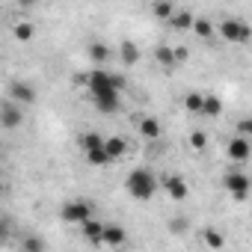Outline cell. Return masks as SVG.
<instances>
[{
	"mask_svg": "<svg viewBox=\"0 0 252 252\" xmlns=\"http://www.w3.org/2000/svg\"><path fill=\"white\" fill-rule=\"evenodd\" d=\"M83 155H86V163H89V166H107V163H110V158H107L104 146H98V149H89V152H83Z\"/></svg>",
	"mask_w": 252,
	"mask_h": 252,
	"instance_id": "cell-21",
	"label": "cell"
},
{
	"mask_svg": "<svg viewBox=\"0 0 252 252\" xmlns=\"http://www.w3.org/2000/svg\"><path fill=\"white\" fill-rule=\"evenodd\" d=\"M104 152H107L110 163H113V160H122L125 152H128V143H125L122 137H107V140H104Z\"/></svg>",
	"mask_w": 252,
	"mask_h": 252,
	"instance_id": "cell-13",
	"label": "cell"
},
{
	"mask_svg": "<svg viewBox=\"0 0 252 252\" xmlns=\"http://www.w3.org/2000/svg\"><path fill=\"white\" fill-rule=\"evenodd\" d=\"M15 3H18L21 9H30V6H36V0H15Z\"/></svg>",
	"mask_w": 252,
	"mask_h": 252,
	"instance_id": "cell-30",
	"label": "cell"
},
{
	"mask_svg": "<svg viewBox=\"0 0 252 252\" xmlns=\"http://www.w3.org/2000/svg\"><path fill=\"white\" fill-rule=\"evenodd\" d=\"M3 231H6V222H0V234H3Z\"/></svg>",
	"mask_w": 252,
	"mask_h": 252,
	"instance_id": "cell-31",
	"label": "cell"
},
{
	"mask_svg": "<svg viewBox=\"0 0 252 252\" xmlns=\"http://www.w3.org/2000/svg\"><path fill=\"white\" fill-rule=\"evenodd\" d=\"M252 158V146H249V137H231L228 140V160H234V163H246Z\"/></svg>",
	"mask_w": 252,
	"mask_h": 252,
	"instance_id": "cell-8",
	"label": "cell"
},
{
	"mask_svg": "<svg viewBox=\"0 0 252 252\" xmlns=\"http://www.w3.org/2000/svg\"><path fill=\"white\" fill-rule=\"evenodd\" d=\"M172 57H175V65H184V63H187V57H190V51L178 45V48H172Z\"/></svg>",
	"mask_w": 252,
	"mask_h": 252,
	"instance_id": "cell-28",
	"label": "cell"
},
{
	"mask_svg": "<svg viewBox=\"0 0 252 252\" xmlns=\"http://www.w3.org/2000/svg\"><path fill=\"white\" fill-rule=\"evenodd\" d=\"M252 134V122L249 119H240L237 122V137H249Z\"/></svg>",
	"mask_w": 252,
	"mask_h": 252,
	"instance_id": "cell-29",
	"label": "cell"
},
{
	"mask_svg": "<svg viewBox=\"0 0 252 252\" xmlns=\"http://www.w3.org/2000/svg\"><path fill=\"white\" fill-rule=\"evenodd\" d=\"M155 63H158V65H163V68H175L172 48H169V45H158V48H155Z\"/></svg>",
	"mask_w": 252,
	"mask_h": 252,
	"instance_id": "cell-20",
	"label": "cell"
},
{
	"mask_svg": "<svg viewBox=\"0 0 252 252\" xmlns=\"http://www.w3.org/2000/svg\"><path fill=\"white\" fill-rule=\"evenodd\" d=\"M6 95H9V101H15V104H33L36 101V89L30 86V83H24V80H12L9 86H6Z\"/></svg>",
	"mask_w": 252,
	"mask_h": 252,
	"instance_id": "cell-7",
	"label": "cell"
},
{
	"mask_svg": "<svg viewBox=\"0 0 252 252\" xmlns=\"http://www.w3.org/2000/svg\"><path fill=\"white\" fill-rule=\"evenodd\" d=\"M190 30L199 36V39H214V24L208 21V18H193V24H190Z\"/></svg>",
	"mask_w": 252,
	"mask_h": 252,
	"instance_id": "cell-19",
	"label": "cell"
},
{
	"mask_svg": "<svg viewBox=\"0 0 252 252\" xmlns=\"http://www.w3.org/2000/svg\"><path fill=\"white\" fill-rule=\"evenodd\" d=\"M217 33H220V39L234 42V45L249 42V27H246L243 21H237V18H222V21H220V27H217Z\"/></svg>",
	"mask_w": 252,
	"mask_h": 252,
	"instance_id": "cell-3",
	"label": "cell"
},
{
	"mask_svg": "<svg viewBox=\"0 0 252 252\" xmlns=\"http://www.w3.org/2000/svg\"><path fill=\"white\" fill-rule=\"evenodd\" d=\"M92 101H95V107H98V113H104V116H110V113H119L122 110V92H101V95H92Z\"/></svg>",
	"mask_w": 252,
	"mask_h": 252,
	"instance_id": "cell-9",
	"label": "cell"
},
{
	"mask_svg": "<svg viewBox=\"0 0 252 252\" xmlns=\"http://www.w3.org/2000/svg\"><path fill=\"white\" fill-rule=\"evenodd\" d=\"M158 184L166 190V196H169L172 202H184V199L190 196V187H187V181H184L181 175H166V178H160Z\"/></svg>",
	"mask_w": 252,
	"mask_h": 252,
	"instance_id": "cell-6",
	"label": "cell"
},
{
	"mask_svg": "<svg viewBox=\"0 0 252 252\" xmlns=\"http://www.w3.org/2000/svg\"><path fill=\"white\" fill-rule=\"evenodd\" d=\"M184 110H190V113L202 116V92H190V95L184 98Z\"/></svg>",
	"mask_w": 252,
	"mask_h": 252,
	"instance_id": "cell-25",
	"label": "cell"
},
{
	"mask_svg": "<svg viewBox=\"0 0 252 252\" xmlns=\"http://www.w3.org/2000/svg\"><path fill=\"white\" fill-rule=\"evenodd\" d=\"M119 60H122V65H128V68L137 65V63H140V48H137L131 39H125V42L119 45Z\"/></svg>",
	"mask_w": 252,
	"mask_h": 252,
	"instance_id": "cell-12",
	"label": "cell"
},
{
	"mask_svg": "<svg viewBox=\"0 0 252 252\" xmlns=\"http://www.w3.org/2000/svg\"><path fill=\"white\" fill-rule=\"evenodd\" d=\"M12 36H15L18 42H24V45H27V42H33L36 27H33L30 21H15V24H12Z\"/></svg>",
	"mask_w": 252,
	"mask_h": 252,
	"instance_id": "cell-17",
	"label": "cell"
},
{
	"mask_svg": "<svg viewBox=\"0 0 252 252\" xmlns=\"http://www.w3.org/2000/svg\"><path fill=\"white\" fill-rule=\"evenodd\" d=\"M92 214H95V205H92L89 199H71V202H65V205L60 208L63 222H71V225H80V222L89 220Z\"/></svg>",
	"mask_w": 252,
	"mask_h": 252,
	"instance_id": "cell-2",
	"label": "cell"
},
{
	"mask_svg": "<svg viewBox=\"0 0 252 252\" xmlns=\"http://www.w3.org/2000/svg\"><path fill=\"white\" fill-rule=\"evenodd\" d=\"M125 190H128L134 199H140V202H149L158 193V175L152 169H143V166L131 169L128 178H125Z\"/></svg>",
	"mask_w": 252,
	"mask_h": 252,
	"instance_id": "cell-1",
	"label": "cell"
},
{
	"mask_svg": "<svg viewBox=\"0 0 252 252\" xmlns=\"http://www.w3.org/2000/svg\"><path fill=\"white\" fill-rule=\"evenodd\" d=\"M125 228L122 225H116V222H104V228H101V243L104 246H122L125 243Z\"/></svg>",
	"mask_w": 252,
	"mask_h": 252,
	"instance_id": "cell-10",
	"label": "cell"
},
{
	"mask_svg": "<svg viewBox=\"0 0 252 252\" xmlns=\"http://www.w3.org/2000/svg\"><path fill=\"white\" fill-rule=\"evenodd\" d=\"M193 18H196V15H193L190 9H172V15H169L166 21H169V27H172V30H178V33H184V30H190V24H193Z\"/></svg>",
	"mask_w": 252,
	"mask_h": 252,
	"instance_id": "cell-11",
	"label": "cell"
},
{
	"mask_svg": "<svg viewBox=\"0 0 252 252\" xmlns=\"http://www.w3.org/2000/svg\"><path fill=\"white\" fill-rule=\"evenodd\" d=\"M172 9H175L172 0H155V3H152V15L160 18V21H166V18L172 15Z\"/></svg>",
	"mask_w": 252,
	"mask_h": 252,
	"instance_id": "cell-22",
	"label": "cell"
},
{
	"mask_svg": "<svg viewBox=\"0 0 252 252\" xmlns=\"http://www.w3.org/2000/svg\"><path fill=\"white\" fill-rule=\"evenodd\" d=\"M0 181H3V169H0Z\"/></svg>",
	"mask_w": 252,
	"mask_h": 252,
	"instance_id": "cell-32",
	"label": "cell"
},
{
	"mask_svg": "<svg viewBox=\"0 0 252 252\" xmlns=\"http://www.w3.org/2000/svg\"><path fill=\"white\" fill-rule=\"evenodd\" d=\"M86 54H89V60H92L95 65H104V63H110V57H113L104 42H92V45L86 48Z\"/></svg>",
	"mask_w": 252,
	"mask_h": 252,
	"instance_id": "cell-16",
	"label": "cell"
},
{
	"mask_svg": "<svg viewBox=\"0 0 252 252\" xmlns=\"http://www.w3.org/2000/svg\"><path fill=\"white\" fill-rule=\"evenodd\" d=\"M0 125H3L6 131L21 128V125H24V110H21V104H15V101H3V104H0Z\"/></svg>",
	"mask_w": 252,
	"mask_h": 252,
	"instance_id": "cell-4",
	"label": "cell"
},
{
	"mask_svg": "<svg viewBox=\"0 0 252 252\" xmlns=\"http://www.w3.org/2000/svg\"><path fill=\"white\" fill-rule=\"evenodd\" d=\"M202 243H205L208 249H222V246H225V240H222V234H220L217 228H205V234H202Z\"/></svg>",
	"mask_w": 252,
	"mask_h": 252,
	"instance_id": "cell-23",
	"label": "cell"
},
{
	"mask_svg": "<svg viewBox=\"0 0 252 252\" xmlns=\"http://www.w3.org/2000/svg\"><path fill=\"white\" fill-rule=\"evenodd\" d=\"M220 113H222V101H220L217 95H202V116L217 119Z\"/></svg>",
	"mask_w": 252,
	"mask_h": 252,
	"instance_id": "cell-18",
	"label": "cell"
},
{
	"mask_svg": "<svg viewBox=\"0 0 252 252\" xmlns=\"http://www.w3.org/2000/svg\"><path fill=\"white\" fill-rule=\"evenodd\" d=\"M98 146H104V137H101L98 131H86V134L80 137V149H83V152H89V149H98Z\"/></svg>",
	"mask_w": 252,
	"mask_h": 252,
	"instance_id": "cell-24",
	"label": "cell"
},
{
	"mask_svg": "<svg viewBox=\"0 0 252 252\" xmlns=\"http://www.w3.org/2000/svg\"><path fill=\"white\" fill-rule=\"evenodd\" d=\"M21 249L39 252V249H45V240H42V237H24V240H21Z\"/></svg>",
	"mask_w": 252,
	"mask_h": 252,
	"instance_id": "cell-27",
	"label": "cell"
},
{
	"mask_svg": "<svg viewBox=\"0 0 252 252\" xmlns=\"http://www.w3.org/2000/svg\"><path fill=\"white\" fill-rule=\"evenodd\" d=\"M137 131H140V137H146V140H158V137H160V122H158L155 116H146V119H140Z\"/></svg>",
	"mask_w": 252,
	"mask_h": 252,
	"instance_id": "cell-14",
	"label": "cell"
},
{
	"mask_svg": "<svg viewBox=\"0 0 252 252\" xmlns=\"http://www.w3.org/2000/svg\"><path fill=\"white\" fill-rule=\"evenodd\" d=\"M222 187H225L237 202H243V199L249 196V175H246V172H225Z\"/></svg>",
	"mask_w": 252,
	"mask_h": 252,
	"instance_id": "cell-5",
	"label": "cell"
},
{
	"mask_svg": "<svg viewBox=\"0 0 252 252\" xmlns=\"http://www.w3.org/2000/svg\"><path fill=\"white\" fill-rule=\"evenodd\" d=\"M208 146V134L205 131H190V149L193 152H205Z\"/></svg>",
	"mask_w": 252,
	"mask_h": 252,
	"instance_id": "cell-26",
	"label": "cell"
},
{
	"mask_svg": "<svg viewBox=\"0 0 252 252\" xmlns=\"http://www.w3.org/2000/svg\"><path fill=\"white\" fill-rule=\"evenodd\" d=\"M101 228H104V222H98L95 217H89V220L80 222V231H83V237L89 243H101Z\"/></svg>",
	"mask_w": 252,
	"mask_h": 252,
	"instance_id": "cell-15",
	"label": "cell"
}]
</instances>
